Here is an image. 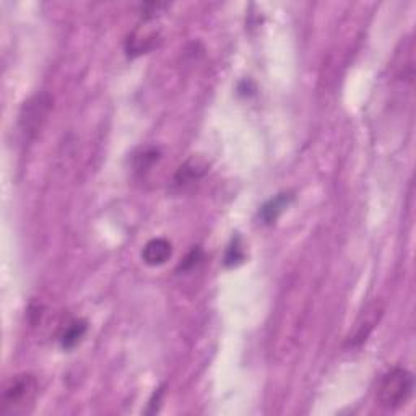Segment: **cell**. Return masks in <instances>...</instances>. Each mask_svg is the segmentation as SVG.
Returning a JSON list of instances; mask_svg holds the SVG:
<instances>
[{"mask_svg": "<svg viewBox=\"0 0 416 416\" xmlns=\"http://www.w3.org/2000/svg\"><path fill=\"white\" fill-rule=\"evenodd\" d=\"M200 257H202V253H200V249H194L191 254H189L186 259H184V262L181 265H179V269H182V270H186V269H189V267H194L195 264H197V262L200 260Z\"/></svg>", "mask_w": 416, "mask_h": 416, "instance_id": "30bf717a", "label": "cell"}, {"mask_svg": "<svg viewBox=\"0 0 416 416\" xmlns=\"http://www.w3.org/2000/svg\"><path fill=\"white\" fill-rule=\"evenodd\" d=\"M51 109V98L48 95H36L28 102H25L20 114V128L23 135L32 138L43 127L48 112Z\"/></svg>", "mask_w": 416, "mask_h": 416, "instance_id": "3957f363", "label": "cell"}, {"mask_svg": "<svg viewBox=\"0 0 416 416\" xmlns=\"http://www.w3.org/2000/svg\"><path fill=\"white\" fill-rule=\"evenodd\" d=\"M160 39V33L153 27H138L127 39V54L128 55H142L153 49Z\"/></svg>", "mask_w": 416, "mask_h": 416, "instance_id": "277c9868", "label": "cell"}, {"mask_svg": "<svg viewBox=\"0 0 416 416\" xmlns=\"http://www.w3.org/2000/svg\"><path fill=\"white\" fill-rule=\"evenodd\" d=\"M288 200L290 197L286 194H280L279 197H275L274 200H270L269 203H265L264 207H262V212H260V217L264 220L265 223H274L276 218H279V215L283 212V208L288 205Z\"/></svg>", "mask_w": 416, "mask_h": 416, "instance_id": "ba28073f", "label": "cell"}, {"mask_svg": "<svg viewBox=\"0 0 416 416\" xmlns=\"http://www.w3.org/2000/svg\"><path fill=\"white\" fill-rule=\"evenodd\" d=\"M415 389L413 374L405 368H394L385 374L379 385V403L387 410H397L412 397Z\"/></svg>", "mask_w": 416, "mask_h": 416, "instance_id": "7a4b0ae2", "label": "cell"}, {"mask_svg": "<svg viewBox=\"0 0 416 416\" xmlns=\"http://www.w3.org/2000/svg\"><path fill=\"white\" fill-rule=\"evenodd\" d=\"M85 333H86V322L75 321L64 330L62 337H60V343H62L64 348L69 350V348H74L75 345H79L81 338L85 337Z\"/></svg>", "mask_w": 416, "mask_h": 416, "instance_id": "52a82bcc", "label": "cell"}, {"mask_svg": "<svg viewBox=\"0 0 416 416\" xmlns=\"http://www.w3.org/2000/svg\"><path fill=\"white\" fill-rule=\"evenodd\" d=\"M173 254V246L168 239L155 238L148 241L142 250V259L147 265L158 267L166 264Z\"/></svg>", "mask_w": 416, "mask_h": 416, "instance_id": "5b68a950", "label": "cell"}, {"mask_svg": "<svg viewBox=\"0 0 416 416\" xmlns=\"http://www.w3.org/2000/svg\"><path fill=\"white\" fill-rule=\"evenodd\" d=\"M39 384L33 374H17L4 384L0 395V413L22 415L34 403Z\"/></svg>", "mask_w": 416, "mask_h": 416, "instance_id": "6da1fadb", "label": "cell"}, {"mask_svg": "<svg viewBox=\"0 0 416 416\" xmlns=\"http://www.w3.org/2000/svg\"><path fill=\"white\" fill-rule=\"evenodd\" d=\"M205 171H207L205 164L194 158V160H189L186 164H182V166L179 168L174 181H176L179 186H186V184H192L194 181H197L199 177H202Z\"/></svg>", "mask_w": 416, "mask_h": 416, "instance_id": "8992f818", "label": "cell"}, {"mask_svg": "<svg viewBox=\"0 0 416 416\" xmlns=\"http://www.w3.org/2000/svg\"><path fill=\"white\" fill-rule=\"evenodd\" d=\"M241 259H243V250H241L238 244L231 246V248L228 249V254H226V265L238 264Z\"/></svg>", "mask_w": 416, "mask_h": 416, "instance_id": "9c48e42d", "label": "cell"}]
</instances>
